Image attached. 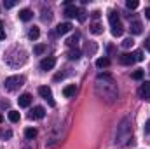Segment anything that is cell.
I'll list each match as a JSON object with an SVG mask.
<instances>
[{"label":"cell","mask_w":150,"mask_h":149,"mask_svg":"<svg viewBox=\"0 0 150 149\" xmlns=\"http://www.w3.org/2000/svg\"><path fill=\"white\" fill-rule=\"evenodd\" d=\"M44 116H45L44 107H33V111L30 112V119H42Z\"/></svg>","instance_id":"30bf717a"},{"label":"cell","mask_w":150,"mask_h":149,"mask_svg":"<svg viewBox=\"0 0 150 149\" xmlns=\"http://www.w3.org/2000/svg\"><path fill=\"white\" fill-rule=\"evenodd\" d=\"M77 40H79V34H75V35H72V37L67 40V44L70 46V47H74V46H77Z\"/></svg>","instance_id":"cb8c5ba5"},{"label":"cell","mask_w":150,"mask_h":149,"mask_svg":"<svg viewBox=\"0 0 150 149\" xmlns=\"http://www.w3.org/2000/svg\"><path fill=\"white\" fill-rule=\"evenodd\" d=\"M136 60H134V54H131V53H124V54H120V63L122 65H133Z\"/></svg>","instance_id":"7c38bea8"},{"label":"cell","mask_w":150,"mask_h":149,"mask_svg":"<svg viewBox=\"0 0 150 149\" xmlns=\"http://www.w3.org/2000/svg\"><path fill=\"white\" fill-rule=\"evenodd\" d=\"M96 93L98 97H101L103 100L107 102H115L117 97H119V91H117V86L113 82V79L107 74H100L96 79Z\"/></svg>","instance_id":"6da1fadb"},{"label":"cell","mask_w":150,"mask_h":149,"mask_svg":"<svg viewBox=\"0 0 150 149\" xmlns=\"http://www.w3.org/2000/svg\"><path fill=\"white\" fill-rule=\"evenodd\" d=\"M129 137H131V119L126 117V119H122V123L117 126V132H115V144H124Z\"/></svg>","instance_id":"7a4b0ae2"},{"label":"cell","mask_w":150,"mask_h":149,"mask_svg":"<svg viewBox=\"0 0 150 149\" xmlns=\"http://www.w3.org/2000/svg\"><path fill=\"white\" fill-rule=\"evenodd\" d=\"M65 5H67V7H65V16H67V18H75V16L79 14V9L75 7L74 4L65 2Z\"/></svg>","instance_id":"ba28073f"},{"label":"cell","mask_w":150,"mask_h":149,"mask_svg":"<svg viewBox=\"0 0 150 149\" xmlns=\"http://www.w3.org/2000/svg\"><path fill=\"white\" fill-rule=\"evenodd\" d=\"M149 72H150V67H149Z\"/></svg>","instance_id":"8d00e7d4"},{"label":"cell","mask_w":150,"mask_h":149,"mask_svg":"<svg viewBox=\"0 0 150 149\" xmlns=\"http://www.w3.org/2000/svg\"><path fill=\"white\" fill-rule=\"evenodd\" d=\"M75 93H77V88H75V84H68L65 90H63V95L67 97V98H70V97H74Z\"/></svg>","instance_id":"9a60e30c"},{"label":"cell","mask_w":150,"mask_h":149,"mask_svg":"<svg viewBox=\"0 0 150 149\" xmlns=\"http://www.w3.org/2000/svg\"><path fill=\"white\" fill-rule=\"evenodd\" d=\"M18 104H19V107H28V105L32 104V95H30V93H23V95L18 98Z\"/></svg>","instance_id":"9c48e42d"},{"label":"cell","mask_w":150,"mask_h":149,"mask_svg":"<svg viewBox=\"0 0 150 149\" xmlns=\"http://www.w3.org/2000/svg\"><path fill=\"white\" fill-rule=\"evenodd\" d=\"M25 137L30 139V140L35 139V137H37V130H35V128H26V130H25Z\"/></svg>","instance_id":"44dd1931"},{"label":"cell","mask_w":150,"mask_h":149,"mask_svg":"<svg viewBox=\"0 0 150 149\" xmlns=\"http://www.w3.org/2000/svg\"><path fill=\"white\" fill-rule=\"evenodd\" d=\"M44 51H45V46H44V44H38V46L33 47V53H35V54H42Z\"/></svg>","instance_id":"484cf974"},{"label":"cell","mask_w":150,"mask_h":149,"mask_svg":"<svg viewBox=\"0 0 150 149\" xmlns=\"http://www.w3.org/2000/svg\"><path fill=\"white\" fill-rule=\"evenodd\" d=\"M108 21H110V27H112V35L113 37H120L124 34V27L119 19V14L115 11H110L108 12Z\"/></svg>","instance_id":"3957f363"},{"label":"cell","mask_w":150,"mask_h":149,"mask_svg":"<svg viewBox=\"0 0 150 149\" xmlns=\"http://www.w3.org/2000/svg\"><path fill=\"white\" fill-rule=\"evenodd\" d=\"M142 28H143V27H142V23H140V21H133V23H131V27H129V30H131V34H133V35H140V34H142Z\"/></svg>","instance_id":"5bb4252c"},{"label":"cell","mask_w":150,"mask_h":149,"mask_svg":"<svg viewBox=\"0 0 150 149\" xmlns=\"http://www.w3.org/2000/svg\"><path fill=\"white\" fill-rule=\"evenodd\" d=\"M21 119V114L18 111H9V121H12V123H18Z\"/></svg>","instance_id":"ffe728a7"},{"label":"cell","mask_w":150,"mask_h":149,"mask_svg":"<svg viewBox=\"0 0 150 149\" xmlns=\"http://www.w3.org/2000/svg\"><path fill=\"white\" fill-rule=\"evenodd\" d=\"M5 39V30H4V23L0 21V40H4Z\"/></svg>","instance_id":"4dcf8cb0"},{"label":"cell","mask_w":150,"mask_h":149,"mask_svg":"<svg viewBox=\"0 0 150 149\" xmlns=\"http://www.w3.org/2000/svg\"><path fill=\"white\" fill-rule=\"evenodd\" d=\"M91 16H93V18H94V19H98V18H100V11H94V12H93V14H91Z\"/></svg>","instance_id":"836d02e7"},{"label":"cell","mask_w":150,"mask_h":149,"mask_svg":"<svg viewBox=\"0 0 150 149\" xmlns=\"http://www.w3.org/2000/svg\"><path fill=\"white\" fill-rule=\"evenodd\" d=\"M38 95H40L42 98H45V100L49 102L51 107L56 105V102H54V98H52V91H51V88H47V86H40V88H38Z\"/></svg>","instance_id":"5b68a950"},{"label":"cell","mask_w":150,"mask_h":149,"mask_svg":"<svg viewBox=\"0 0 150 149\" xmlns=\"http://www.w3.org/2000/svg\"><path fill=\"white\" fill-rule=\"evenodd\" d=\"M77 19L82 23V21H86V12L84 11H79V14H77Z\"/></svg>","instance_id":"f1b7e54d"},{"label":"cell","mask_w":150,"mask_h":149,"mask_svg":"<svg viewBox=\"0 0 150 149\" xmlns=\"http://www.w3.org/2000/svg\"><path fill=\"white\" fill-rule=\"evenodd\" d=\"M143 74H145V72H143L142 69H138V70L133 72V79H134V81H142V79H143Z\"/></svg>","instance_id":"603a6c76"},{"label":"cell","mask_w":150,"mask_h":149,"mask_svg":"<svg viewBox=\"0 0 150 149\" xmlns=\"http://www.w3.org/2000/svg\"><path fill=\"white\" fill-rule=\"evenodd\" d=\"M110 65V60L108 58H98L96 60V67L98 69H105V67H108Z\"/></svg>","instance_id":"d6986e66"},{"label":"cell","mask_w":150,"mask_h":149,"mask_svg":"<svg viewBox=\"0 0 150 149\" xmlns=\"http://www.w3.org/2000/svg\"><path fill=\"white\" fill-rule=\"evenodd\" d=\"M138 5H140L138 0H127V2H126V7H127V9H136Z\"/></svg>","instance_id":"d4e9b609"},{"label":"cell","mask_w":150,"mask_h":149,"mask_svg":"<svg viewBox=\"0 0 150 149\" xmlns=\"http://www.w3.org/2000/svg\"><path fill=\"white\" fill-rule=\"evenodd\" d=\"M133 46H134V40L131 37L124 39V42H122V47H124V49H129V47H133Z\"/></svg>","instance_id":"7402d4cb"},{"label":"cell","mask_w":150,"mask_h":149,"mask_svg":"<svg viewBox=\"0 0 150 149\" xmlns=\"http://www.w3.org/2000/svg\"><path fill=\"white\" fill-rule=\"evenodd\" d=\"M2 121H4V117H2V114H0V123H2Z\"/></svg>","instance_id":"d590c367"},{"label":"cell","mask_w":150,"mask_h":149,"mask_svg":"<svg viewBox=\"0 0 150 149\" xmlns=\"http://www.w3.org/2000/svg\"><path fill=\"white\" fill-rule=\"evenodd\" d=\"M143 132H145L147 135H149V133H150V119H149V121H147V123H145V128H143Z\"/></svg>","instance_id":"1f68e13d"},{"label":"cell","mask_w":150,"mask_h":149,"mask_svg":"<svg viewBox=\"0 0 150 149\" xmlns=\"http://www.w3.org/2000/svg\"><path fill=\"white\" fill-rule=\"evenodd\" d=\"M134 54V60L136 62H142L143 60V51H136V53H133Z\"/></svg>","instance_id":"83f0119b"},{"label":"cell","mask_w":150,"mask_h":149,"mask_svg":"<svg viewBox=\"0 0 150 149\" xmlns=\"http://www.w3.org/2000/svg\"><path fill=\"white\" fill-rule=\"evenodd\" d=\"M54 65H56V58L54 56H47V58H44L40 62V69L42 70H51V69H54Z\"/></svg>","instance_id":"52a82bcc"},{"label":"cell","mask_w":150,"mask_h":149,"mask_svg":"<svg viewBox=\"0 0 150 149\" xmlns=\"http://www.w3.org/2000/svg\"><path fill=\"white\" fill-rule=\"evenodd\" d=\"M145 18H147V19H150V7H147V9H145Z\"/></svg>","instance_id":"e575fe53"},{"label":"cell","mask_w":150,"mask_h":149,"mask_svg":"<svg viewBox=\"0 0 150 149\" xmlns=\"http://www.w3.org/2000/svg\"><path fill=\"white\" fill-rule=\"evenodd\" d=\"M138 95H140V98H143V100H150V81H145V82L140 86Z\"/></svg>","instance_id":"8992f818"},{"label":"cell","mask_w":150,"mask_h":149,"mask_svg":"<svg viewBox=\"0 0 150 149\" xmlns=\"http://www.w3.org/2000/svg\"><path fill=\"white\" fill-rule=\"evenodd\" d=\"M38 37H40V30H38V27H32V28L28 30V39L37 40Z\"/></svg>","instance_id":"2e32d148"},{"label":"cell","mask_w":150,"mask_h":149,"mask_svg":"<svg viewBox=\"0 0 150 149\" xmlns=\"http://www.w3.org/2000/svg\"><path fill=\"white\" fill-rule=\"evenodd\" d=\"M32 18H33V12L30 9H21L19 11V19L21 21H30Z\"/></svg>","instance_id":"4fadbf2b"},{"label":"cell","mask_w":150,"mask_h":149,"mask_svg":"<svg viewBox=\"0 0 150 149\" xmlns=\"http://www.w3.org/2000/svg\"><path fill=\"white\" fill-rule=\"evenodd\" d=\"M91 34H94V35L103 34V27H101L100 23H93V25H91Z\"/></svg>","instance_id":"ac0fdd59"},{"label":"cell","mask_w":150,"mask_h":149,"mask_svg":"<svg viewBox=\"0 0 150 149\" xmlns=\"http://www.w3.org/2000/svg\"><path fill=\"white\" fill-rule=\"evenodd\" d=\"M96 51V44H91V47L89 46H86V53H89V54H93Z\"/></svg>","instance_id":"f546056e"},{"label":"cell","mask_w":150,"mask_h":149,"mask_svg":"<svg viewBox=\"0 0 150 149\" xmlns=\"http://www.w3.org/2000/svg\"><path fill=\"white\" fill-rule=\"evenodd\" d=\"M72 30V25L70 23H59L58 27H56V34L58 35H65V34H68Z\"/></svg>","instance_id":"8fae6325"},{"label":"cell","mask_w":150,"mask_h":149,"mask_svg":"<svg viewBox=\"0 0 150 149\" xmlns=\"http://www.w3.org/2000/svg\"><path fill=\"white\" fill-rule=\"evenodd\" d=\"M80 49H77V47H72L70 51H68V60H79L80 58Z\"/></svg>","instance_id":"e0dca14e"},{"label":"cell","mask_w":150,"mask_h":149,"mask_svg":"<svg viewBox=\"0 0 150 149\" xmlns=\"http://www.w3.org/2000/svg\"><path fill=\"white\" fill-rule=\"evenodd\" d=\"M23 82H25L23 75H11V77H7L4 81V88L7 91H16V90H19L23 86Z\"/></svg>","instance_id":"277c9868"},{"label":"cell","mask_w":150,"mask_h":149,"mask_svg":"<svg viewBox=\"0 0 150 149\" xmlns=\"http://www.w3.org/2000/svg\"><path fill=\"white\" fill-rule=\"evenodd\" d=\"M145 49L150 53V37H147V40H145Z\"/></svg>","instance_id":"d6a6232c"},{"label":"cell","mask_w":150,"mask_h":149,"mask_svg":"<svg viewBox=\"0 0 150 149\" xmlns=\"http://www.w3.org/2000/svg\"><path fill=\"white\" fill-rule=\"evenodd\" d=\"M14 5H16L14 0H7V2H4V7H5V9H12Z\"/></svg>","instance_id":"4316f807"}]
</instances>
